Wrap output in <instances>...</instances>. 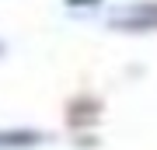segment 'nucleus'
<instances>
[{"label": "nucleus", "instance_id": "f03ea898", "mask_svg": "<svg viewBox=\"0 0 157 150\" xmlns=\"http://www.w3.org/2000/svg\"><path fill=\"white\" fill-rule=\"evenodd\" d=\"M42 143H45L42 129H32V126L0 129V150H32V147H42Z\"/></svg>", "mask_w": 157, "mask_h": 150}, {"label": "nucleus", "instance_id": "20e7f679", "mask_svg": "<svg viewBox=\"0 0 157 150\" xmlns=\"http://www.w3.org/2000/svg\"><path fill=\"white\" fill-rule=\"evenodd\" d=\"M0 56H4V42H0Z\"/></svg>", "mask_w": 157, "mask_h": 150}, {"label": "nucleus", "instance_id": "f257e3e1", "mask_svg": "<svg viewBox=\"0 0 157 150\" xmlns=\"http://www.w3.org/2000/svg\"><path fill=\"white\" fill-rule=\"evenodd\" d=\"M108 28L129 32V35L154 32V28H157V0H133V4L112 11V14H108Z\"/></svg>", "mask_w": 157, "mask_h": 150}, {"label": "nucleus", "instance_id": "7ed1b4c3", "mask_svg": "<svg viewBox=\"0 0 157 150\" xmlns=\"http://www.w3.org/2000/svg\"><path fill=\"white\" fill-rule=\"evenodd\" d=\"M67 7H73V11H94V7H101L105 0H63Z\"/></svg>", "mask_w": 157, "mask_h": 150}]
</instances>
